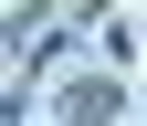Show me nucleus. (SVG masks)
<instances>
[{
  "label": "nucleus",
  "instance_id": "obj_1",
  "mask_svg": "<svg viewBox=\"0 0 147 126\" xmlns=\"http://www.w3.org/2000/svg\"><path fill=\"white\" fill-rule=\"evenodd\" d=\"M126 63H95V74H63L53 84V126H126Z\"/></svg>",
  "mask_w": 147,
  "mask_h": 126
},
{
  "label": "nucleus",
  "instance_id": "obj_2",
  "mask_svg": "<svg viewBox=\"0 0 147 126\" xmlns=\"http://www.w3.org/2000/svg\"><path fill=\"white\" fill-rule=\"evenodd\" d=\"M74 32H84V11H74V0H32L21 21H11V63H21V74H32V63H63Z\"/></svg>",
  "mask_w": 147,
  "mask_h": 126
}]
</instances>
